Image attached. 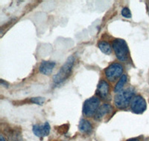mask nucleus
<instances>
[{
  "instance_id": "1",
  "label": "nucleus",
  "mask_w": 149,
  "mask_h": 141,
  "mask_svg": "<svg viewBox=\"0 0 149 141\" xmlns=\"http://www.w3.org/2000/svg\"><path fill=\"white\" fill-rule=\"evenodd\" d=\"M134 94L135 91L132 87L118 93L114 97V104L119 109H125L132 101Z\"/></svg>"
},
{
  "instance_id": "2",
  "label": "nucleus",
  "mask_w": 149,
  "mask_h": 141,
  "mask_svg": "<svg viewBox=\"0 0 149 141\" xmlns=\"http://www.w3.org/2000/svg\"><path fill=\"white\" fill-rule=\"evenodd\" d=\"M74 59L73 57H70V58L66 60L61 68L58 73L54 76L53 81L55 84H60L63 82L66 81L71 75L72 70L73 66H74Z\"/></svg>"
},
{
  "instance_id": "3",
  "label": "nucleus",
  "mask_w": 149,
  "mask_h": 141,
  "mask_svg": "<svg viewBox=\"0 0 149 141\" xmlns=\"http://www.w3.org/2000/svg\"><path fill=\"white\" fill-rule=\"evenodd\" d=\"M112 47L117 59L122 62H125L129 58V49L127 42L122 39H116L113 42Z\"/></svg>"
},
{
  "instance_id": "4",
  "label": "nucleus",
  "mask_w": 149,
  "mask_h": 141,
  "mask_svg": "<svg viewBox=\"0 0 149 141\" xmlns=\"http://www.w3.org/2000/svg\"><path fill=\"white\" fill-rule=\"evenodd\" d=\"M100 104V100L97 97H92L86 100L83 105V114L86 117L95 116Z\"/></svg>"
},
{
  "instance_id": "5",
  "label": "nucleus",
  "mask_w": 149,
  "mask_h": 141,
  "mask_svg": "<svg viewBox=\"0 0 149 141\" xmlns=\"http://www.w3.org/2000/svg\"><path fill=\"white\" fill-rule=\"evenodd\" d=\"M124 68L122 64L118 62H114L108 66L105 69L104 74L106 77L111 82H114L119 77H122L123 73Z\"/></svg>"
},
{
  "instance_id": "6",
  "label": "nucleus",
  "mask_w": 149,
  "mask_h": 141,
  "mask_svg": "<svg viewBox=\"0 0 149 141\" xmlns=\"http://www.w3.org/2000/svg\"><path fill=\"white\" fill-rule=\"evenodd\" d=\"M147 109V105L145 99L140 95L134 97L130 102V109L135 114H142Z\"/></svg>"
},
{
  "instance_id": "7",
  "label": "nucleus",
  "mask_w": 149,
  "mask_h": 141,
  "mask_svg": "<svg viewBox=\"0 0 149 141\" xmlns=\"http://www.w3.org/2000/svg\"><path fill=\"white\" fill-rule=\"evenodd\" d=\"M33 132L36 136L39 137V138H44V137L49 135V132H50V125L48 122H46L42 125H34L33 126Z\"/></svg>"
},
{
  "instance_id": "8",
  "label": "nucleus",
  "mask_w": 149,
  "mask_h": 141,
  "mask_svg": "<svg viewBox=\"0 0 149 141\" xmlns=\"http://www.w3.org/2000/svg\"><path fill=\"white\" fill-rule=\"evenodd\" d=\"M96 94L99 97L107 100L110 95V86L105 80H101L96 89Z\"/></svg>"
},
{
  "instance_id": "9",
  "label": "nucleus",
  "mask_w": 149,
  "mask_h": 141,
  "mask_svg": "<svg viewBox=\"0 0 149 141\" xmlns=\"http://www.w3.org/2000/svg\"><path fill=\"white\" fill-rule=\"evenodd\" d=\"M113 111V107L110 104H103L98 108V111L95 114V120L98 121H100L104 118L105 116H108Z\"/></svg>"
},
{
  "instance_id": "10",
  "label": "nucleus",
  "mask_w": 149,
  "mask_h": 141,
  "mask_svg": "<svg viewBox=\"0 0 149 141\" xmlns=\"http://www.w3.org/2000/svg\"><path fill=\"white\" fill-rule=\"evenodd\" d=\"M5 131L8 141H22L21 132L17 128H8Z\"/></svg>"
},
{
  "instance_id": "11",
  "label": "nucleus",
  "mask_w": 149,
  "mask_h": 141,
  "mask_svg": "<svg viewBox=\"0 0 149 141\" xmlns=\"http://www.w3.org/2000/svg\"><path fill=\"white\" fill-rule=\"evenodd\" d=\"M55 67V62L52 61H42L39 66V70L41 74L49 75Z\"/></svg>"
},
{
  "instance_id": "12",
  "label": "nucleus",
  "mask_w": 149,
  "mask_h": 141,
  "mask_svg": "<svg viewBox=\"0 0 149 141\" xmlns=\"http://www.w3.org/2000/svg\"><path fill=\"white\" fill-rule=\"evenodd\" d=\"M78 128H79L80 131H81L82 133H84V134H89L93 131V126H92L90 122L85 119L81 120L79 125H78Z\"/></svg>"
},
{
  "instance_id": "13",
  "label": "nucleus",
  "mask_w": 149,
  "mask_h": 141,
  "mask_svg": "<svg viewBox=\"0 0 149 141\" xmlns=\"http://www.w3.org/2000/svg\"><path fill=\"white\" fill-rule=\"evenodd\" d=\"M127 76L126 74H123L116 85L115 88H114V92L118 94V93L122 91V89H123L124 86L125 85L126 82H127Z\"/></svg>"
},
{
  "instance_id": "14",
  "label": "nucleus",
  "mask_w": 149,
  "mask_h": 141,
  "mask_svg": "<svg viewBox=\"0 0 149 141\" xmlns=\"http://www.w3.org/2000/svg\"><path fill=\"white\" fill-rule=\"evenodd\" d=\"M98 48L102 50V52L105 54H110L112 53V48L111 46H110V43L107 42H105V41H100L98 44Z\"/></svg>"
},
{
  "instance_id": "15",
  "label": "nucleus",
  "mask_w": 149,
  "mask_h": 141,
  "mask_svg": "<svg viewBox=\"0 0 149 141\" xmlns=\"http://www.w3.org/2000/svg\"><path fill=\"white\" fill-rule=\"evenodd\" d=\"M31 101L33 102V103H36L37 105H42L45 102V99L42 97H34V98H31Z\"/></svg>"
},
{
  "instance_id": "16",
  "label": "nucleus",
  "mask_w": 149,
  "mask_h": 141,
  "mask_svg": "<svg viewBox=\"0 0 149 141\" xmlns=\"http://www.w3.org/2000/svg\"><path fill=\"white\" fill-rule=\"evenodd\" d=\"M122 15L125 18H130L132 14H131L130 9L127 8H124L122 10Z\"/></svg>"
},
{
  "instance_id": "17",
  "label": "nucleus",
  "mask_w": 149,
  "mask_h": 141,
  "mask_svg": "<svg viewBox=\"0 0 149 141\" xmlns=\"http://www.w3.org/2000/svg\"><path fill=\"white\" fill-rule=\"evenodd\" d=\"M127 141H140L139 139H137V138H132V139H129L127 140Z\"/></svg>"
},
{
  "instance_id": "18",
  "label": "nucleus",
  "mask_w": 149,
  "mask_h": 141,
  "mask_svg": "<svg viewBox=\"0 0 149 141\" xmlns=\"http://www.w3.org/2000/svg\"><path fill=\"white\" fill-rule=\"evenodd\" d=\"M0 140H1V141H6V140L5 139L2 134H1V136H0Z\"/></svg>"
}]
</instances>
